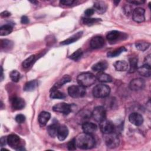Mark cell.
Masks as SVG:
<instances>
[{"label":"cell","mask_w":151,"mask_h":151,"mask_svg":"<svg viewBox=\"0 0 151 151\" xmlns=\"http://www.w3.org/2000/svg\"><path fill=\"white\" fill-rule=\"evenodd\" d=\"M135 46L139 50L144 51L149 47L150 43L145 41H139L135 43Z\"/></svg>","instance_id":"cell-33"},{"label":"cell","mask_w":151,"mask_h":151,"mask_svg":"<svg viewBox=\"0 0 151 151\" xmlns=\"http://www.w3.org/2000/svg\"><path fill=\"white\" fill-rule=\"evenodd\" d=\"M7 143L11 147L17 150H24V148L21 145V139L17 134H9L7 137Z\"/></svg>","instance_id":"cell-6"},{"label":"cell","mask_w":151,"mask_h":151,"mask_svg":"<svg viewBox=\"0 0 151 151\" xmlns=\"http://www.w3.org/2000/svg\"><path fill=\"white\" fill-rule=\"evenodd\" d=\"M38 86V82L36 80H31L27 82L24 86V90L25 91H32Z\"/></svg>","instance_id":"cell-25"},{"label":"cell","mask_w":151,"mask_h":151,"mask_svg":"<svg viewBox=\"0 0 151 151\" xmlns=\"http://www.w3.org/2000/svg\"><path fill=\"white\" fill-rule=\"evenodd\" d=\"M129 120L133 124L139 126L143 123V117L140 114L134 112L129 115Z\"/></svg>","instance_id":"cell-13"},{"label":"cell","mask_w":151,"mask_h":151,"mask_svg":"<svg viewBox=\"0 0 151 151\" xmlns=\"http://www.w3.org/2000/svg\"><path fill=\"white\" fill-rule=\"evenodd\" d=\"M137 70L139 74L143 77H149L151 75L150 65H149L147 64H143L142 66L137 68Z\"/></svg>","instance_id":"cell-23"},{"label":"cell","mask_w":151,"mask_h":151,"mask_svg":"<svg viewBox=\"0 0 151 151\" xmlns=\"http://www.w3.org/2000/svg\"><path fill=\"white\" fill-rule=\"evenodd\" d=\"M93 7H94V11H96L99 14H103L107 10V5L105 2L99 1H96L94 3Z\"/></svg>","instance_id":"cell-16"},{"label":"cell","mask_w":151,"mask_h":151,"mask_svg":"<svg viewBox=\"0 0 151 151\" xmlns=\"http://www.w3.org/2000/svg\"><path fill=\"white\" fill-rule=\"evenodd\" d=\"M77 80L79 85L86 87L91 86L94 84L96 80V77L93 74L90 72H84L78 75Z\"/></svg>","instance_id":"cell-2"},{"label":"cell","mask_w":151,"mask_h":151,"mask_svg":"<svg viewBox=\"0 0 151 151\" xmlns=\"http://www.w3.org/2000/svg\"><path fill=\"white\" fill-rule=\"evenodd\" d=\"M126 50H127L126 49V48L124 47H120L119 48H117L113 51L108 52L107 54V55L108 57H110V58L116 57L119 55L120 54H122L124 51H126Z\"/></svg>","instance_id":"cell-29"},{"label":"cell","mask_w":151,"mask_h":151,"mask_svg":"<svg viewBox=\"0 0 151 151\" xmlns=\"http://www.w3.org/2000/svg\"><path fill=\"white\" fill-rule=\"evenodd\" d=\"M145 81L142 78L133 79L129 83V88L133 91H139L144 88Z\"/></svg>","instance_id":"cell-10"},{"label":"cell","mask_w":151,"mask_h":151,"mask_svg":"<svg viewBox=\"0 0 151 151\" xmlns=\"http://www.w3.org/2000/svg\"><path fill=\"white\" fill-rule=\"evenodd\" d=\"M75 2L74 1H70V0H63V1H60V3L61 5H66V6H70L73 5Z\"/></svg>","instance_id":"cell-41"},{"label":"cell","mask_w":151,"mask_h":151,"mask_svg":"<svg viewBox=\"0 0 151 151\" xmlns=\"http://www.w3.org/2000/svg\"><path fill=\"white\" fill-rule=\"evenodd\" d=\"M83 35V31H78L75 34L73 35L71 37H69L67 40H65L64 41L61 42V45H68L70 44H72L76 41H77L78 40H79Z\"/></svg>","instance_id":"cell-22"},{"label":"cell","mask_w":151,"mask_h":151,"mask_svg":"<svg viewBox=\"0 0 151 151\" xmlns=\"http://www.w3.org/2000/svg\"><path fill=\"white\" fill-rule=\"evenodd\" d=\"M71 81V77L69 75H64L51 88V90H58L59 88L62 87L64 84L67 83ZM50 90V91H51Z\"/></svg>","instance_id":"cell-20"},{"label":"cell","mask_w":151,"mask_h":151,"mask_svg":"<svg viewBox=\"0 0 151 151\" xmlns=\"http://www.w3.org/2000/svg\"><path fill=\"white\" fill-rule=\"evenodd\" d=\"M75 139L77 147L81 149H90L95 146L96 141L91 134L83 132L79 134Z\"/></svg>","instance_id":"cell-1"},{"label":"cell","mask_w":151,"mask_h":151,"mask_svg":"<svg viewBox=\"0 0 151 151\" xmlns=\"http://www.w3.org/2000/svg\"><path fill=\"white\" fill-rule=\"evenodd\" d=\"M94 12V9L92 8H88L85 11H84V15L87 17H90L91 15H93Z\"/></svg>","instance_id":"cell-42"},{"label":"cell","mask_w":151,"mask_h":151,"mask_svg":"<svg viewBox=\"0 0 151 151\" xmlns=\"http://www.w3.org/2000/svg\"><path fill=\"white\" fill-rule=\"evenodd\" d=\"M145 10L142 8H136L132 12L133 19L138 23L142 22L145 19Z\"/></svg>","instance_id":"cell-11"},{"label":"cell","mask_w":151,"mask_h":151,"mask_svg":"<svg viewBox=\"0 0 151 151\" xmlns=\"http://www.w3.org/2000/svg\"><path fill=\"white\" fill-rule=\"evenodd\" d=\"M12 27L10 24H5L1 27L0 28V35L1 36H5L12 31Z\"/></svg>","instance_id":"cell-30"},{"label":"cell","mask_w":151,"mask_h":151,"mask_svg":"<svg viewBox=\"0 0 151 151\" xmlns=\"http://www.w3.org/2000/svg\"><path fill=\"white\" fill-rule=\"evenodd\" d=\"M99 127L101 132L103 134H107L114 132L115 130V126L114 124L111 122L106 119L100 122Z\"/></svg>","instance_id":"cell-9"},{"label":"cell","mask_w":151,"mask_h":151,"mask_svg":"<svg viewBox=\"0 0 151 151\" xmlns=\"http://www.w3.org/2000/svg\"><path fill=\"white\" fill-rule=\"evenodd\" d=\"M11 15V13L7 11H4L1 13V16L3 18L5 17H8Z\"/></svg>","instance_id":"cell-48"},{"label":"cell","mask_w":151,"mask_h":151,"mask_svg":"<svg viewBox=\"0 0 151 151\" xmlns=\"http://www.w3.org/2000/svg\"><path fill=\"white\" fill-rule=\"evenodd\" d=\"M128 2L134 4V5H141L145 3V1H140V0H135V1H127Z\"/></svg>","instance_id":"cell-44"},{"label":"cell","mask_w":151,"mask_h":151,"mask_svg":"<svg viewBox=\"0 0 151 151\" xmlns=\"http://www.w3.org/2000/svg\"><path fill=\"white\" fill-rule=\"evenodd\" d=\"M91 116L97 122H100L106 119V110L103 106L96 107L91 113Z\"/></svg>","instance_id":"cell-7"},{"label":"cell","mask_w":151,"mask_h":151,"mask_svg":"<svg viewBox=\"0 0 151 151\" xmlns=\"http://www.w3.org/2000/svg\"><path fill=\"white\" fill-rule=\"evenodd\" d=\"M124 11L125 14L127 15H130L131 13L132 12V9H131V7L130 6H129V5H126L124 7Z\"/></svg>","instance_id":"cell-43"},{"label":"cell","mask_w":151,"mask_h":151,"mask_svg":"<svg viewBox=\"0 0 151 151\" xmlns=\"http://www.w3.org/2000/svg\"><path fill=\"white\" fill-rule=\"evenodd\" d=\"M58 124L54 123L50 125H49L47 128V132L48 133V134L52 137H54L57 136V131H58Z\"/></svg>","instance_id":"cell-28"},{"label":"cell","mask_w":151,"mask_h":151,"mask_svg":"<svg viewBox=\"0 0 151 151\" xmlns=\"http://www.w3.org/2000/svg\"><path fill=\"white\" fill-rule=\"evenodd\" d=\"M35 60V55H31L29 57H28L27 59H25L23 63H22V66L24 68H28L30 66H31L33 63H34Z\"/></svg>","instance_id":"cell-35"},{"label":"cell","mask_w":151,"mask_h":151,"mask_svg":"<svg viewBox=\"0 0 151 151\" xmlns=\"http://www.w3.org/2000/svg\"><path fill=\"white\" fill-rule=\"evenodd\" d=\"M104 140L106 145L111 149L117 147L120 143L119 138L114 132L104 134Z\"/></svg>","instance_id":"cell-4"},{"label":"cell","mask_w":151,"mask_h":151,"mask_svg":"<svg viewBox=\"0 0 151 151\" xmlns=\"http://www.w3.org/2000/svg\"><path fill=\"white\" fill-rule=\"evenodd\" d=\"M101 19L100 18H90V17H87V18H84L83 19V22L84 25H92L94 24L98 23L100 21H101Z\"/></svg>","instance_id":"cell-34"},{"label":"cell","mask_w":151,"mask_h":151,"mask_svg":"<svg viewBox=\"0 0 151 151\" xmlns=\"http://www.w3.org/2000/svg\"><path fill=\"white\" fill-rule=\"evenodd\" d=\"M11 104L15 110H21L25 106V101L20 97H14L11 100Z\"/></svg>","instance_id":"cell-15"},{"label":"cell","mask_w":151,"mask_h":151,"mask_svg":"<svg viewBox=\"0 0 151 151\" xmlns=\"http://www.w3.org/2000/svg\"><path fill=\"white\" fill-rule=\"evenodd\" d=\"M73 104H67L65 103H60L54 105L52 107L53 111L62 113L64 115L68 114L73 110Z\"/></svg>","instance_id":"cell-8"},{"label":"cell","mask_w":151,"mask_h":151,"mask_svg":"<svg viewBox=\"0 0 151 151\" xmlns=\"http://www.w3.org/2000/svg\"><path fill=\"white\" fill-rule=\"evenodd\" d=\"M0 143H1V147H3L4 146H5L7 143V137H4V136L1 137Z\"/></svg>","instance_id":"cell-46"},{"label":"cell","mask_w":151,"mask_h":151,"mask_svg":"<svg viewBox=\"0 0 151 151\" xmlns=\"http://www.w3.org/2000/svg\"><path fill=\"white\" fill-rule=\"evenodd\" d=\"M15 121L19 123V124H21L22 123H24L25 120V116L24 114H17L15 117Z\"/></svg>","instance_id":"cell-40"},{"label":"cell","mask_w":151,"mask_h":151,"mask_svg":"<svg viewBox=\"0 0 151 151\" xmlns=\"http://www.w3.org/2000/svg\"><path fill=\"white\" fill-rule=\"evenodd\" d=\"M1 70H2V71H1V81H2V80H3V77H4V75H3V69H2V67H1Z\"/></svg>","instance_id":"cell-49"},{"label":"cell","mask_w":151,"mask_h":151,"mask_svg":"<svg viewBox=\"0 0 151 151\" xmlns=\"http://www.w3.org/2000/svg\"><path fill=\"white\" fill-rule=\"evenodd\" d=\"M51 117V114L49 112L47 111H41L39 115H38V123L40 124V125L41 126H44L47 124V122H48V120H50Z\"/></svg>","instance_id":"cell-19"},{"label":"cell","mask_w":151,"mask_h":151,"mask_svg":"<svg viewBox=\"0 0 151 151\" xmlns=\"http://www.w3.org/2000/svg\"><path fill=\"white\" fill-rule=\"evenodd\" d=\"M137 62L138 59L136 57H132L129 58V73H133L137 70Z\"/></svg>","instance_id":"cell-31"},{"label":"cell","mask_w":151,"mask_h":151,"mask_svg":"<svg viewBox=\"0 0 151 151\" xmlns=\"http://www.w3.org/2000/svg\"><path fill=\"white\" fill-rule=\"evenodd\" d=\"M21 22L22 24H28V23L29 22V19H28V18L27 16H25V15L22 16V17H21Z\"/></svg>","instance_id":"cell-45"},{"label":"cell","mask_w":151,"mask_h":151,"mask_svg":"<svg viewBox=\"0 0 151 151\" xmlns=\"http://www.w3.org/2000/svg\"><path fill=\"white\" fill-rule=\"evenodd\" d=\"M82 129L83 132L86 133L92 134L97 130V126L93 123L86 122L82 124Z\"/></svg>","instance_id":"cell-14"},{"label":"cell","mask_w":151,"mask_h":151,"mask_svg":"<svg viewBox=\"0 0 151 151\" xmlns=\"http://www.w3.org/2000/svg\"><path fill=\"white\" fill-rule=\"evenodd\" d=\"M31 2L32 4H37L38 3L37 1H31Z\"/></svg>","instance_id":"cell-50"},{"label":"cell","mask_w":151,"mask_h":151,"mask_svg":"<svg viewBox=\"0 0 151 151\" xmlns=\"http://www.w3.org/2000/svg\"><path fill=\"white\" fill-rule=\"evenodd\" d=\"M108 67V63L106 61H100L94 64L91 68L93 71L97 72H103L107 69Z\"/></svg>","instance_id":"cell-21"},{"label":"cell","mask_w":151,"mask_h":151,"mask_svg":"<svg viewBox=\"0 0 151 151\" xmlns=\"http://www.w3.org/2000/svg\"><path fill=\"white\" fill-rule=\"evenodd\" d=\"M116 70L119 71H125L128 69V64L125 61H117L113 64Z\"/></svg>","instance_id":"cell-24"},{"label":"cell","mask_w":151,"mask_h":151,"mask_svg":"<svg viewBox=\"0 0 151 151\" xmlns=\"http://www.w3.org/2000/svg\"><path fill=\"white\" fill-rule=\"evenodd\" d=\"M13 46V43L11 41L8 40H1V49L9 50L10 48H12Z\"/></svg>","instance_id":"cell-36"},{"label":"cell","mask_w":151,"mask_h":151,"mask_svg":"<svg viewBox=\"0 0 151 151\" xmlns=\"http://www.w3.org/2000/svg\"><path fill=\"white\" fill-rule=\"evenodd\" d=\"M96 79H97L100 82L102 83H110L112 81L111 77L103 72H99V73L97 75Z\"/></svg>","instance_id":"cell-27"},{"label":"cell","mask_w":151,"mask_h":151,"mask_svg":"<svg viewBox=\"0 0 151 151\" xmlns=\"http://www.w3.org/2000/svg\"><path fill=\"white\" fill-rule=\"evenodd\" d=\"M91 116L90 111L88 110H82L77 114V119H78V122H81L82 124L84 122H86V120H88Z\"/></svg>","instance_id":"cell-26"},{"label":"cell","mask_w":151,"mask_h":151,"mask_svg":"<svg viewBox=\"0 0 151 151\" xmlns=\"http://www.w3.org/2000/svg\"><path fill=\"white\" fill-rule=\"evenodd\" d=\"M51 93L50 97L52 99H63L65 97V95L61 91H60L58 90H51Z\"/></svg>","instance_id":"cell-32"},{"label":"cell","mask_w":151,"mask_h":151,"mask_svg":"<svg viewBox=\"0 0 151 151\" xmlns=\"http://www.w3.org/2000/svg\"><path fill=\"white\" fill-rule=\"evenodd\" d=\"M104 38L101 35H96L93 37L90 41V47L93 49H99L104 45Z\"/></svg>","instance_id":"cell-12"},{"label":"cell","mask_w":151,"mask_h":151,"mask_svg":"<svg viewBox=\"0 0 151 151\" xmlns=\"http://www.w3.org/2000/svg\"><path fill=\"white\" fill-rule=\"evenodd\" d=\"M145 63H144V64H147V65H150L151 64V60H150V55L149 54L147 56H146V57L145 58Z\"/></svg>","instance_id":"cell-47"},{"label":"cell","mask_w":151,"mask_h":151,"mask_svg":"<svg viewBox=\"0 0 151 151\" xmlns=\"http://www.w3.org/2000/svg\"><path fill=\"white\" fill-rule=\"evenodd\" d=\"M68 129L67 127L65 125H60L58 126V131H57V136L59 140L63 141L64 140L68 134Z\"/></svg>","instance_id":"cell-17"},{"label":"cell","mask_w":151,"mask_h":151,"mask_svg":"<svg viewBox=\"0 0 151 151\" xmlns=\"http://www.w3.org/2000/svg\"><path fill=\"white\" fill-rule=\"evenodd\" d=\"M68 93L70 96L73 98H80L84 97L86 94L84 87L80 85L71 86L68 88Z\"/></svg>","instance_id":"cell-5"},{"label":"cell","mask_w":151,"mask_h":151,"mask_svg":"<svg viewBox=\"0 0 151 151\" xmlns=\"http://www.w3.org/2000/svg\"><path fill=\"white\" fill-rule=\"evenodd\" d=\"M83 52L81 48H79L76 51H74L71 55H70L69 58L73 60L77 61L81 57V56L83 55Z\"/></svg>","instance_id":"cell-37"},{"label":"cell","mask_w":151,"mask_h":151,"mask_svg":"<svg viewBox=\"0 0 151 151\" xmlns=\"http://www.w3.org/2000/svg\"><path fill=\"white\" fill-rule=\"evenodd\" d=\"M77 145L76 142V139L73 138L68 142L67 143V148L69 150H74L76 149Z\"/></svg>","instance_id":"cell-39"},{"label":"cell","mask_w":151,"mask_h":151,"mask_svg":"<svg viewBox=\"0 0 151 151\" xmlns=\"http://www.w3.org/2000/svg\"><path fill=\"white\" fill-rule=\"evenodd\" d=\"M110 93V88L105 84L96 85L93 89V94L96 98H105Z\"/></svg>","instance_id":"cell-3"},{"label":"cell","mask_w":151,"mask_h":151,"mask_svg":"<svg viewBox=\"0 0 151 151\" xmlns=\"http://www.w3.org/2000/svg\"><path fill=\"white\" fill-rule=\"evenodd\" d=\"M122 35L123 34L120 31L113 30L107 33L106 35V38L109 42H114L120 39L122 37Z\"/></svg>","instance_id":"cell-18"},{"label":"cell","mask_w":151,"mask_h":151,"mask_svg":"<svg viewBox=\"0 0 151 151\" xmlns=\"http://www.w3.org/2000/svg\"><path fill=\"white\" fill-rule=\"evenodd\" d=\"M9 77L12 81L17 83L20 80L21 74L17 70H12L9 74Z\"/></svg>","instance_id":"cell-38"}]
</instances>
